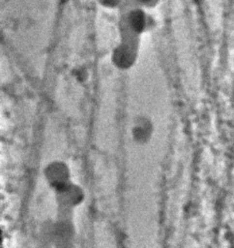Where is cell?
I'll return each instance as SVG.
<instances>
[{"mask_svg":"<svg viewBox=\"0 0 234 248\" xmlns=\"http://www.w3.org/2000/svg\"><path fill=\"white\" fill-rule=\"evenodd\" d=\"M48 179L56 185V187H64L65 186V181H66V170L64 166H59V164H55L54 166H50L48 168V172H47Z\"/></svg>","mask_w":234,"mask_h":248,"instance_id":"obj_1","label":"cell"},{"mask_svg":"<svg viewBox=\"0 0 234 248\" xmlns=\"http://www.w3.org/2000/svg\"><path fill=\"white\" fill-rule=\"evenodd\" d=\"M150 130L151 126L148 122L142 121V123L135 124L133 127V137L139 140V141H144L145 139H148L150 136Z\"/></svg>","mask_w":234,"mask_h":248,"instance_id":"obj_2","label":"cell"}]
</instances>
